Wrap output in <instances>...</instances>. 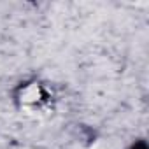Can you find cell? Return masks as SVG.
Listing matches in <instances>:
<instances>
[{"label": "cell", "instance_id": "1", "mask_svg": "<svg viewBox=\"0 0 149 149\" xmlns=\"http://www.w3.org/2000/svg\"><path fill=\"white\" fill-rule=\"evenodd\" d=\"M133 149H147V146H146V142H144V140H139V142L133 146Z\"/></svg>", "mask_w": 149, "mask_h": 149}]
</instances>
